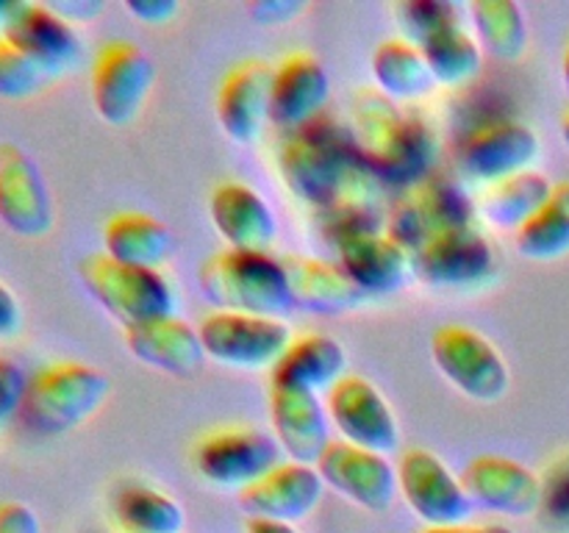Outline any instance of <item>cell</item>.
Here are the masks:
<instances>
[{
	"instance_id": "e575fe53",
	"label": "cell",
	"mask_w": 569,
	"mask_h": 533,
	"mask_svg": "<svg viewBox=\"0 0 569 533\" xmlns=\"http://www.w3.org/2000/svg\"><path fill=\"white\" fill-rule=\"evenodd\" d=\"M48 81V72L0 33V98L28 100L42 92Z\"/></svg>"
},
{
	"instance_id": "8d00e7d4",
	"label": "cell",
	"mask_w": 569,
	"mask_h": 533,
	"mask_svg": "<svg viewBox=\"0 0 569 533\" xmlns=\"http://www.w3.org/2000/svg\"><path fill=\"white\" fill-rule=\"evenodd\" d=\"M539 514L550 531L569 533V459L550 466V472L545 475Z\"/></svg>"
},
{
	"instance_id": "c3c4849f",
	"label": "cell",
	"mask_w": 569,
	"mask_h": 533,
	"mask_svg": "<svg viewBox=\"0 0 569 533\" xmlns=\"http://www.w3.org/2000/svg\"><path fill=\"white\" fill-rule=\"evenodd\" d=\"M0 431H3V422H0Z\"/></svg>"
},
{
	"instance_id": "83f0119b",
	"label": "cell",
	"mask_w": 569,
	"mask_h": 533,
	"mask_svg": "<svg viewBox=\"0 0 569 533\" xmlns=\"http://www.w3.org/2000/svg\"><path fill=\"white\" fill-rule=\"evenodd\" d=\"M106 255L120 264L159 270L176 253V237L170 228L144 211H120L103 228Z\"/></svg>"
},
{
	"instance_id": "7402d4cb",
	"label": "cell",
	"mask_w": 569,
	"mask_h": 533,
	"mask_svg": "<svg viewBox=\"0 0 569 533\" xmlns=\"http://www.w3.org/2000/svg\"><path fill=\"white\" fill-rule=\"evenodd\" d=\"M272 67L267 61L248 59L233 67L217 92V120L228 139L250 144L259 139L261 128L270 120Z\"/></svg>"
},
{
	"instance_id": "b9f144b4",
	"label": "cell",
	"mask_w": 569,
	"mask_h": 533,
	"mask_svg": "<svg viewBox=\"0 0 569 533\" xmlns=\"http://www.w3.org/2000/svg\"><path fill=\"white\" fill-rule=\"evenodd\" d=\"M22 331V305L17 294L0 281V339H14Z\"/></svg>"
},
{
	"instance_id": "f546056e",
	"label": "cell",
	"mask_w": 569,
	"mask_h": 533,
	"mask_svg": "<svg viewBox=\"0 0 569 533\" xmlns=\"http://www.w3.org/2000/svg\"><path fill=\"white\" fill-rule=\"evenodd\" d=\"M372 76H376L378 92H383L395 103L422 98L437 83L420 44L409 39H387L378 44L372 53Z\"/></svg>"
},
{
	"instance_id": "9a60e30c",
	"label": "cell",
	"mask_w": 569,
	"mask_h": 533,
	"mask_svg": "<svg viewBox=\"0 0 569 533\" xmlns=\"http://www.w3.org/2000/svg\"><path fill=\"white\" fill-rule=\"evenodd\" d=\"M328 416L345 442L376 453H392L400 442L398 416L376 383L361 375H345L328 389Z\"/></svg>"
},
{
	"instance_id": "836d02e7",
	"label": "cell",
	"mask_w": 569,
	"mask_h": 533,
	"mask_svg": "<svg viewBox=\"0 0 569 533\" xmlns=\"http://www.w3.org/2000/svg\"><path fill=\"white\" fill-rule=\"evenodd\" d=\"M420 50L431 67L433 81L442 83V87L470 83L483 67V48L461 26L433 33L426 42H420Z\"/></svg>"
},
{
	"instance_id": "ac0fdd59",
	"label": "cell",
	"mask_w": 569,
	"mask_h": 533,
	"mask_svg": "<svg viewBox=\"0 0 569 533\" xmlns=\"http://www.w3.org/2000/svg\"><path fill=\"white\" fill-rule=\"evenodd\" d=\"M272 436L289 461L315 466L331 444V416L317 392L270 383Z\"/></svg>"
},
{
	"instance_id": "ba28073f",
	"label": "cell",
	"mask_w": 569,
	"mask_h": 533,
	"mask_svg": "<svg viewBox=\"0 0 569 533\" xmlns=\"http://www.w3.org/2000/svg\"><path fill=\"white\" fill-rule=\"evenodd\" d=\"M194 472L217 489H248L281 464V444L259 428H220L194 444Z\"/></svg>"
},
{
	"instance_id": "ee69618b",
	"label": "cell",
	"mask_w": 569,
	"mask_h": 533,
	"mask_svg": "<svg viewBox=\"0 0 569 533\" xmlns=\"http://www.w3.org/2000/svg\"><path fill=\"white\" fill-rule=\"evenodd\" d=\"M422 533H515L509 525H498V522H489V525H442V527H426Z\"/></svg>"
},
{
	"instance_id": "7a4b0ae2",
	"label": "cell",
	"mask_w": 569,
	"mask_h": 533,
	"mask_svg": "<svg viewBox=\"0 0 569 533\" xmlns=\"http://www.w3.org/2000/svg\"><path fill=\"white\" fill-rule=\"evenodd\" d=\"M353 139L378 181L411 189L433 175L439 148L431 128L378 89H361L353 98Z\"/></svg>"
},
{
	"instance_id": "7c38bea8",
	"label": "cell",
	"mask_w": 569,
	"mask_h": 533,
	"mask_svg": "<svg viewBox=\"0 0 569 533\" xmlns=\"http://www.w3.org/2000/svg\"><path fill=\"white\" fill-rule=\"evenodd\" d=\"M0 222L14 237L42 239L53 231V194L28 150L0 142Z\"/></svg>"
},
{
	"instance_id": "1f68e13d",
	"label": "cell",
	"mask_w": 569,
	"mask_h": 533,
	"mask_svg": "<svg viewBox=\"0 0 569 533\" xmlns=\"http://www.w3.org/2000/svg\"><path fill=\"white\" fill-rule=\"evenodd\" d=\"M478 44L498 61H517L528 50L526 11L515 0H476L470 6Z\"/></svg>"
},
{
	"instance_id": "30bf717a",
	"label": "cell",
	"mask_w": 569,
	"mask_h": 533,
	"mask_svg": "<svg viewBox=\"0 0 569 533\" xmlns=\"http://www.w3.org/2000/svg\"><path fill=\"white\" fill-rule=\"evenodd\" d=\"M431 355L437 370L459 392L478 403H495L509 392V364L500 350L467 325H442L431 336Z\"/></svg>"
},
{
	"instance_id": "5bb4252c",
	"label": "cell",
	"mask_w": 569,
	"mask_h": 533,
	"mask_svg": "<svg viewBox=\"0 0 569 533\" xmlns=\"http://www.w3.org/2000/svg\"><path fill=\"white\" fill-rule=\"evenodd\" d=\"M411 270L439 289H478L495 275L498 255L478 228H453L417 248Z\"/></svg>"
},
{
	"instance_id": "603a6c76",
	"label": "cell",
	"mask_w": 569,
	"mask_h": 533,
	"mask_svg": "<svg viewBox=\"0 0 569 533\" xmlns=\"http://www.w3.org/2000/svg\"><path fill=\"white\" fill-rule=\"evenodd\" d=\"M126 348L139 364L172 378H194L209 359L198 328L176 314L126 328Z\"/></svg>"
},
{
	"instance_id": "3957f363",
	"label": "cell",
	"mask_w": 569,
	"mask_h": 533,
	"mask_svg": "<svg viewBox=\"0 0 569 533\" xmlns=\"http://www.w3.org/2000/svg\"><path fill=\"white\" fill-rule=\"evenodd\" d=\"M198 286L217 311L281 320L295 309L283 261L267 250H220L200 266Z\"/></svg>"
},
{
	"instance_id": "4dcf8cb0",
	"label": "cell",
	"mask_w": 569,
	"mask_h": 533,
	"mask_svg": "<svg viewBox=\"0 0 569 533\" xmlns=\"http://www.w3.org/2000/svg\"><path fill=\"white\" fill-rule=\"evenodd\" d=\"M553 192V183L548 175L537 170L517 172V175L503 178V181L492 183L483 192L481 211L495 228L500 231H520L539 209L545 200Z\"/></svg>"
},
{
	"instance_id": "484cf974",
	"label": "cell",
	"mask_w": 569,
	"mask_h": 533,
	"mask_svg": "<svg viewBox=\"0 0 569 533\" xmlns=\"http://www.w3.org/2000/svg\"><path fill=\"white\" fill-rule=\"evenodd\" d=\"M281 261L295 309H306L320 316H342L367 300V294L339 264L311 255H287Z\"/></svg>"
},
{
	"instance_id": "ffe728a7",
	"label": "cell",
	"mask_w": 569,
	"mask_h": 533,
	"mask_svg": "<svg viewBox=\"0 0 569 533\" xmlns=\"http://www.w3.org/2000/svg\"><path fill=\"white\" fill-rule=\"evenodd\" d=\"M472 505L506 516H528L542 503V477L509 455H478L461 472Z\"/></svg>"
},
{
	"instance_id": "44dd1931",
	"label": "cell",
	"mask_w": 569,
	"mask_h": 533,
	"mask_svg": "<svg viewBox=\"0 0 569 533\" xmlns=\"http://www.w3.org/2000/svg\"><path fill=\"white\" fill-rule=\"evenodd\" d=\"M331 94V78L322 61L311 53H289L281 64L272 67V94H270V122L283 131H298L309 125Z\"/></svg>"
},
{
	"instance_id": "f6af8a7d",
	"label": "cell",
	"mask_w": 569,
	"mask_h": 533,
	"mask_svg": "<svg viewBox=\"0 0 569 533\" xmlns=\"http://www.w3.org/2000/svg\"><path fill=\"white\" fill-rule=\"evenodd\" d=\"M248 533H300V531L295 525H289V522L248 520Z\"/></svg>"
},
{
	"instance_id": "8fae6325",
	"label": "cell",
	"mask_w": 569,
	"mask_h": 533,
	"mask_svg": "<svg viewBox=\"0 0 569 533\" xmlns=\"http://www.w3.org/2000/svg\"><path fill=\"white\" fill-rule=\"evenodd\" d=\"M398 489L406 505L428 527L461 525L472 514V500L461 477H456L433 450L411 447L400 455Z\"/></svg>"
},
{
	"instance_id": "d590c367",
	"label": "cell",
	"mask_w": 569,
	"mask_h": 533,
	"mask_svg": "<svg viewBox=\"0 0 569 533\" xmlns=\"http://www.w3.org/2000/svg\"><path fill=\"white\" fill-rule=\"evenodd\" d=\"M398 14L415 44L426 42L445 28L461 26V9L450 0H409L400 6Z\"/></svg>"
},
{
	"instance_id": "60d3db41",
	"label": "cell",
	"mask_w": 569,
	"mask_h": 533,
	"mask_svg": "<svg viewBox=\"0 0 569 533\" xmlns=\"http://www.w3.org/2000/svg\"><path fill=\"white\" fill-rule=\"evenodd\" d=\"M178 0H126V11L144 26H164L178 14Z\"/></svg>"
},
{
	"instance_id": "f35d334b",
	"label": "cell",
	"mask_w": 569,
	"mask_h": 533,
	"mask_svg": "<svg viewBox=\"0 0 569 533\" xmlns=\"http://www.w3.org/2000/svg\"><path fill=\"white\" fill-rule=\"evenodd\" d=\"M309 6L303 0H256L248 3V14L253 17L259 26H283L300 17Z\"/></svg>"
},
{
	"instance_id": "ab89813d",
	"label": "cell",
	"mask_w": 569,
	"mask_h": 533,
	"mask_svg": "<svg viewBox=\"0 0 569 533\" xmlns=\"http://www.w3.org/2000/svg\"><path fill=\"white\" fill-rule=\"evenodd\" d=\"M0 533H42L37 511L20 500L0 503Z\"/></svg>"
},
{
	"instance_id": "2e32d148",
	"label": "cell",
	"mask_w": 569,
	"mask_h": 533,
	"mask_svg": "<svg viewBox=\"0 0 569 533\" xmlns=\"http://www.w3.org/2000/svg\"><path fill=\"white\" fill-rule=\"evenodd\" d=\"M315 466L326 486L372 514L387 511L395 503V494L400 492L398 470L389 464L387 455L350 444L345 439H331Z\"/></svg>"
},
{
	"instance_id": "f1b7e54d",
	"label": "cell",
	"mask_w": 569,
	"mask_h": 533,
	"mask_svg": "<svg viewBox=\"0 0 569 533\" xmlns=\"http://www.w3.org/2000/svg\"><path fill=\"white\" fill-rule=\"evenodd\" d=\"M111 514L122 533H183L187 525L183 505L148 483H126L117 489Z\"/></svg>"
},
{
	"instance_id": "d6986e66",
	"label": "cell",
	"mask_w": 569,
	"mask_h": 533,
	"mask_svg": "<svg viewBox=\"0 0 569 533\" xmlns=\"http://www.w3.org/2000/svg\"><path fill=\"white\" fill-rule=\"evenodd\" d=\"M322 489H326V483H322L317 466L281 461L276 470L259 477L253 486L239 492V505L244 509L248 520H272L295 525L320 505Z\"/></svg>"
},
{
	"instance_id": "d4e9b609",
	"label": "cell",
	"mask_w": 569,
	"mask_h": 533,
	"mask_svg": "<svg viewBox=\"0 0 569 533\" xmlns=\"http://www.w3.org/2000/svg\"><path fill=\"white\" fill-rule=\"evenodd\" d=\"M339 266L365 294H392L411 272V253L389 233L365 231L337 244Z\"/></svg>"
},
{
	"instance_id": "8992f818",
	"label": "cell",
	"mask_w": 569,
	"mask_h": 533,
	"mask_svg": "<svg viewBox=\"0 0 569 533\" xmlns=\"http://www.w3.org/2000/svg\"><path fill=\"white\" fill-rule=\"evenodd\" d=\"M156 83V64L137 42L111 39L94 53L92 103L109 125H131L148 103Z\"/></svg>"
},
{
	"instance_id": "d6a6232c",
	"label": "cell",
	"mask_w": 569,
	"mask_h": 533,
	"mask_svg": "<svg viewBox=\"0 0 569 533\" xmlns=\"http://www.w3.org/2000/svg\"><path fill=\"white\" fill-rule=\"evenodd\" d=\"M520 255L531 261H553L569 253V181L553 183L542 209L515 233Z\"/></svg>"
},
{
	"instance_id": "bcb514c9",
	"label": "cell",
	"mask_w": 569,
	"mask_h": 533,
	"mask_svg": "<svg viewBox=\"0 0 569 533\" xmlns=\"http://www.w3.org/2000/svg\"><path fill=\"white\" fill-rule=\"evenodd\" d=\"M561 78H565V89L569 94V48L565 50V61H561Z\"/></svg>"
},
{
	"instance_id": "74e56055",
	"label": "cell",
	"mask_w": 569,
	"mask_h": 533,
	"mask_svg": "<svg viewBox=\"0 0 569 533\" xmlns=\"http://www.w3.org/2000/svg\"><path fill=\"white\" fill-rule=\"evenodd\" d=\"M28 381L31 378L22 372V366L17 361L3 359L0 355V422H9L11 416L20 414L22 400H26Z\"/></svg>"
},
{
	"instance_id": "6da1fadb",
	"label": "cell",
	"mask_w": 569,
	"mask_h": 533,
	"mask_svg": "<svg viewBox=\"0 0 569 533\" xmlns=\"http://www.w3.org/2000/svg\"><path fill=\"white\" fill-rule=\"evenodd\" d=\"M278 172L295 198L320 211L376 198L378 178L361 159L353 131L328 117L289 131L278 144Z\"/></svg>"
},
{
	"instance_id": "4fadbf2b",
	"label": "cell",
	"mask_w": 569,
	"mask_h": 533,
	"mask_svg": "<svg viewBox=\"0 0 569 533\" xmlns=\"http://www.w3.org/2000/svg\"><path fill=\"white\" fill-rule=\"evenodd\" d=\"M0 33L28 59L37 61L50 78L64 76L81 61L83 48L76 26L50 9V3H33V0L9 3L0 20Z\"/></svg>"
},
{
	"instance_id": "4316f807",
	"label": "cell",
	"mask_w": 569,
	"mask_h": 533,
	"mask_svg": "<svg viewBox=\"0 0 569 533\" xmlns=\"http://www.w3.org/2000/svg\"><path fill=\"white\" fill-rule=\"evenodd\" d=\"M345 366H348V353L337 339L326 333H306L289 342L287 353L270 370V383L328 392L339 378H345Z\"/></svg>"
},
{
	"instance_id": "52a82bcc",
	"label": "cell",
	"mask_w": 569,
	"mask_h": 533,
	"mask_svg": "<svg viewBox=\"0 0 569 533\" xmlns=\"http://www.w3.org/2000/svg\"><path fill=\"white\" fill-rule=\"evenodd\" d=\"M198 333L209 359L237 370H272L295 339L278 316L239 311H214L200 322Z\"/></svg>"
},
{
	"instance_id": "7dc6e473",
	"label": "cell",
	"mask_w": 569,
	"mask_h": 533,
	"mask_svg": "<svg viewBox=\"0 0 569 533\" xmlns=\"http://www.w3.org/2000/svg\"><path fill=\"white\" fill-rule=\"evenodd\" d=\"M561 139H565V144L569 148V111L565 114V120H561Z\"/></svg>"
},
{
	"instance_id": "7bdbcfd3",
	"label": "cell",
	"mask_w": 569,
	"mask_h": 533,
	"mask_svg": "<svg viewBox=\"0 0 569 533\" xmlns=\"http://www.w3.org/2000/svg\"><path fill=\"white\" fill-rule=\"evenodd\" d=\"M50 9L59 11L67 22H89L94 20L106 6L100 3V0H64V3L56 0V3H50Z\"/></svg>"
},
{
	"instance_id": "277c9868",
	"label": "cell",
	"mask_w": 569,
	"mask_h": 533,
	"mask_svg": "<svg viewBox=\"0 0 569 533\" xmlns=\"http://www.w3.org/2000/svg\"><path fill=\"white\" fill-rule=\"evenodd\" d=\"M109 394L111 381L103 370L81 361H53L31 375L20 416L31 431L61 436L92 420Z\"/></svg>"
},
{
	"instance_id": "5b68a950",
	"label": "cell",
	"mask_w": 569,
	"mask_h": 533,
	"mask_svg": "<svg viewBox=\"0 0 569 533\" xmlns=\"http://www.w3.org/2000/svg\"><path fill=\"white\" fill-rule=\"evenodd\" d=\"M78 278L94 303L111 320L122 322V328L176 314V292L161 270L120 264L106 253H98L78 264Z\"/></svg>"
},
{
	"instance_id": "cb8c5ba5",
	"label": "cell",
	"mask_w": 569,
	"mask_h": 533,
	"mask_svg": "<svg viewBox=\"0 0 569 533\" xmlns=\"http://www.w3.org/2000/svg\"><path fill=\"white\" fill-rule=\"evenodd\" d=\"M209 214L217 233L233 250H267L276 242L278 220L264 198L253 187L226 181L211 192Z\"/></svg>"
},
{
	"instance_id": "9c48e42d",
	"label": "cell",
	"mask_w": 569,
	"mask_h": 533,
	"mask_svg": "<svg viewBox=\"0 0 569 533\" xmlns=\"http://www.w3.org/2000/svg\"><path fill=\"white\" fill-rule=\"evenodd\" d=\"M453 228H476V205L453 178L431 175L406 189L395 203L387 233L415 253L428 239Z\"/></svg>"
},
{
	"instance_id": "e0dca14e",
	"label": "cell",
	"mask_w": 569,
	"mask_h": 533,
	"mask_svg": "<svg viewBox=\"0 0 569 533\" xmlns=\"http://www.w3.org/2000/svg\"><path fill=\"white\" fill-rule=\"evenodd\" d=\"M539 144L537 131L526 122L495 120L472 128L459 144V167L467 178L487 187L531 170L537 161Z\"/></svg>"
}]
</instances>
